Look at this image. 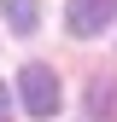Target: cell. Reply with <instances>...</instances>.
I'll use <instances>...</instances> for the list:
<instances>
[{
	"label": "cell",
	"mask_w": 117,
	"mask_h": 122,
	"mask_svg": "<svg viewBox=\"0 0 117 122\" xmlns=\"http://www.w3.org/2000/svg\"><path fill=\"white\" fill-rule=\"evenodd\" d=\"M18 93H23V111H29V116H41V122H47L58 105H64L58 76H53L47 64H23V70H18Z\"/></svg>",
	"instance_id": "1"
},
{
	"label": "cell",
	"mask_w": 117,
	"mask_h": 122,
	"mask_svg": "<svg viewBox=\"0 0 117 122\" xmlns=\"http://www.w3.org/2000/svg\"><path fill=\"white\" fill-rule=\"evenodd\" d=\"M64 23H70V35H99V29H111L117 23V0H70V12H64Z\"/></svg>",
	"instance_id": "2"
},
{
	"label": "cell",
	"mask_w": 117,
	"mask_h": 122,
	"mask_svg": "<svg viewBox=\"0 0 117 122\" xmlns=\"http://www.w3.org/2000/svg\"><path fill=\"white\" fill-rule=\"evenodd\" d=\"M0 12H6L12 35H35V23H41V6H35V0H0Z\"/></svg>",
	"instance_id": "3"
},
{
	"label": "cell",
	"mask_w": 117,
	"mask_h": 122,
	"mask_svg": "<svg viewBox=\"0 0 117 122\" xmlns=\"http://www.w3.org/2000/svg\"><path fill=\"white\" fill-rule=\"evenodd\" d=\"M88 105H94V111H111V87L94 81V87H88Z\"/></svg>",
	"instance_id": "4"
},
{
	"label": "cell",
	"mask_w": 117,
	"mask_h": 122,
	"mask_svg": "<svg viewBox=\"0 0 117 122\" xmlns=\"http://www.w3.org/2000/svg\"><path fill=\"white\" fill-rule=\"evenodd\" d=\"M12 116V99H6V87H0V122H6Z\"/></svg>",
	"instance_id": "5"
}]
</instances>
